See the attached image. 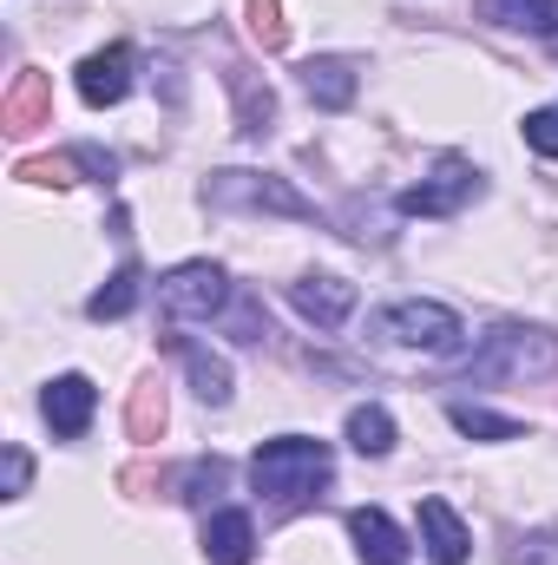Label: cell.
Returning <instances> with one entry per match:
<instances>
[{"label": "cell", "instance_id": "cell-17", "mask_svg": "<svg viewBox=\"0 0 558 565\" xmlns=\"http://www.w3.org/2000/svg\"><path fill=\"white\" fill-rule=\"evenodd\" d=\"M480 13L493 26H513V33H552L558 26V0H480Z\"/></svg>", "mask_w": 558, "mask_h": 565}, {"label": "cell", "instance_id": "cell-15", "mask_svg": "<svg viewBox=\"0 0 558 565\" xmlns=\"http://www.w3.org/2000/svg\"><path fill=\"white\" fill-rule=\"evenodd\" d=\"M250 553H257V526H250V513H237V507L211 513V526H204V559L211 565H250Z\"/></svg>", "mask_w": 558, "mask_h": 565}, {"label": "cell", "instance_id": "cell-23", "mask_svg": "<svg viewBox=\"0 0 558 565\" xmlns=\"http://www.w3.org/2000/svg\"><path fill=\"white\" fill-rule=\"evenodd\" d=\"M224 480H230V467H224V460H197V467H191V473L178 480V487H184L178 500H191V507H204L211 493H224Z\"/></svg>", "mask_w": 558, "mask_h": 565}, {"label": "cell", "instance_id": "cell-24", "mask_svg": "<svg viewBox=\"0 0 558 565\" xmlns=\"http://www.w3.org/2000/svg\"><path fill=\"white\" fill-rule=\"evenodd\" d=\"M73 171H79L73 151H66V158H20V178H26V184H73Z\"/></svg>", "mask_w": 558, "mask_h": 565}, {"label": "cell", "instance_id": "cell-26", "mask_svg": "<svg viewBox=\"0 0 558 565\" xmlns=\"http://www.w3.org/2000/svg\"><path fill=\"white\" fill-rule=\"evenodd\" d=\"M26 480H33V460H26L20 447H7V500H20V493H26Z\"/></svg>", "mask_w": 558, "mask_h": 565}, {"label": "cell", "instance_id": "cell-21", "mask_svg": "<svg viewBox=\"0 0 558 565\" xmlns=\"http://www.w3.org/2000/svg\"><path fill=\"white\" fill-rule=\"evenodd\" d=\"M447 422L460 427L466 440H519V422L513 415H493V408H473V402H453Z\"/></svg>", "mask_w": 558, "mask_h": 565}, {"label": "cell", "instance_id": "cell-10", "mask_svg": "<svg viewBox=\"0 0 558 565\" xmlns=\"http://www.w3.org/2000/svg\"><path fill=\"white\" fill-rule=\"evenodd\" d=\"M224 86H230V99H237V132H244V139H270V126H277V93H270L244 60L224 66Z\"/></svg>", "mask_w": 558, "mask_h": 565}, {"label": "cell", "instance_id": "cell-8", "mask_svg": "<svg viewBox=\"0 0 558 565\" xmlns=\"http://www.w3.org/2000/svg\"><path fill=\"white\" fill-rule=\"evenodd\" d=\"M53 119V79L46 73H20L13 86H7V99H0V132L7 139H26V132H40Z\"/></svg>", "mask_w": 558, "mask_h": 565}, {"label": "cell", "instance_id": "cell-22", "mask_svg": "<svg viewBox=\"0 0 558 565\" xmlns=\"http://www.w3.org/2000/svg\"><path fill=\"white\" fill-rule=\"evenodd\" d=\"M244 20H250V40H257L264 53H277L282 40H289V20H282V0H244Z\"/></svg>", "mask_w": 558, "mask_h": 565}, {"label": "cell", "instance_id": "cell-11", "mask_svg": "<svg viewBox=\"0 0 558 565\" xmlns=\"http://www.w3.org/2000/svg\"><path fill=\"white\" fill-rule=\"evenodd\" d=\"M46 422L60 440H79L86 427H93V408H99V388L86 382V375H60V382H46Z\"/></svg>", "mask_w": 558, "mask_h": 565}, {"label": "cell", "instance_id": "cell-18", "mask_svg": "<svg viewBox=\"0 0 558 565\" xmlns=\"http://www.w3.org/2000/svg\"><path fill=\"white\" fill-rule=\"evenodd\" d=\"M132 309H139V264L112 270L106 289H93V302H86V316H93V322H119V316H132Z\"/></svg>", "mask_w": 558, "mask_h": 565}, {"label": "cell", "instance_id": "cell-19", "mask_svg": "<svg viewBox=\"0 0 558 565\" xmlns=\"http://www.w3.org/2000/svg\"><path fill=\"white\" fill-rule=\"evenodd\" d=\"M348 447H355V454H368V460H382V454L395 447V415H388V408H375V402H368V408H355V415H348Z\"/></svg>", "mask_w": 558, "mask_h": 565}, {"label": "cell", "instance_id": "cell-5", "mask_svg": "<svg viewBox=\"0 0 558 565\" xmlns=\"http://www.w3.org/2000/svg\"><path fill=\"white\" fill-rule=\"evenodd\" d=\"M375 335L401 342V349H453L460 342V316L447 302H395V309L375 316Z\"/></svg>", "mask_w": 558, "mask_h": 565}, {"label": "cell", "instance_id": "cell-6", "mask_svg": "<svg viewBox=\"0 0 558 565\" xmlns=\"http://www.w3.org/2000/svg\"><path fill=\"white\" fill-rule=\"evenodd\" d=\"M486 184H480V171L466 164V158H440L433 164V178L415 184V191H401L395 204H401V217H453L460 204H473Z\"/></svg>", "mask_w": 558, "mask_h": 565}, {"label": "cell", "instance_id": "cell-3", "mask_svg": "<svg viewBox=\"0 0 558 565\" xmlns=\"http://www.w3.org/2000/svg\"><path fill=\"white\" fill-rule=\"evenodd\" d=\"M204 204L211 211H277V217H296V224L315 217V204L289 178H270V171H211L204 178Z\"/></svg>", "mask_w": 558, "mask_h": 565}, {"label": "cell", "instance_id": "cell-14", "mask_svg": "<svg viewBox=\"0 0 558 565\" xmlns=\"http://www.w3.org/2000/svg\"><path fill=\"white\" fill-rule=\"evenodd\" d=\"M420 546H427V559H433V565H460L466 553H473V540H466L460 513H453L440 493H427V500H420Z\"/></svg>", "mask_w": 558, "mask_h": 565}, {"label": "cell", "instance_id": "cell-16", "mask_svg": "<svg viewBox=\"0 0 558 565\" xmlns=\"http://www.w3.org/2000/svg\"><path fill=\"white\" fill-rule=\"evenodd\" d=\"M171 349H178V362L191 369V388H197V402L224 408V402H230V362H224V355H211V349H197V342H171Z\"/></svg>", "mask_w": 558, "mask_h": 565}, {"label": "cell", "instance_id": "cell-4", "mask_svg": "<svg viewBox=\"0 0 558 565\" xmlns=\"http://www.w3.org/2000/svg\"><path fill=\"white\" fill-rule=\"evenodd\" d=\"M224 302H230V277L217 264H178L158 282V309L178 316V322H211Z\"/></svg>", "mask_w": 558, "mask_h": 565}, {"label": "cell", "instance_id": "cell-1", "mask_svg": "<svg viewBox=\"0 0 558 565\" xmlns=\"http://www.w3.org/2000/svg\"><path fill=\"white\" fill-rule=\"evenodd\" d=\"M473 382H552L558 375V335L539 322H500L486 342L466 355Z\"/></svg>", "mask_w": 558, "mask_h": 565}, {"label": "cell", "instance_id": "cell-7", "mask_svg": "<svg viewBox=\"0 0 558 565\" xmlns=\"http://www.w3.org/2000/svg\"><path fill=\"white\" fill-rule=\"evenodd\" d=\"M355 86H362V66L348 53H315L302 60V93L322 106V113H348L355 106Z\"/></svg>", "mask_w": 558, "mask_h": 565}, {"label": "cell", "instance_id": "cell-13", "mask_svg": "<svg viewBox=\"0 0 558 565\" xmlns=\"http://www.w3.org/2000/svg\"><path fill=\"white\" fill-rule=\"evenodd\" d=\"M132 93V46H106L93 60H79V99L86 106H119Z\"/></svg>", "mask_w": 558, "mask_h": 565}, {"label": "cell", "instance_id": "cell-9", "mask_svg": "<svg viewBox=\"0 0 558 565\" xmlns=\"http://www.w3.org/2000/svg\"><path fill=\"white\" fill-rule=\"evenodd\" d=\"M289 302H296V316H309L315 329H342V322H348V309H355V282L322 270V277L289 282Z\"/></svg>", "mask_w": 558, "mask_h": 565}, {"label": "cell", "instance_id": "cell-20", "mask_svg": "<svg viewBox=\"0 0 558 565\" xmlns=\"http://www.w3.org/2000/svg\"><path fill=\"white\" fill-rule=\"evenodd\" d=\"M164 422H171L164 388H158V382H139V388H132V402H126V427H132V440H144V447H151V440L164 434Z\"/></svg>", "mask_w": 558, "mask_h": 565}, {"label": "cell", "instance_id": "cell-2", "mask_svg": "<svg viewBox=\"0 0 558 565\" xmlns=\"http://www.w3.org/2000/svg\"><path fill=\"white\" fill-rule=\"evenodd\" d=\"M329 473H335V454H329L322 440H309V434H282V440H264V447L250 454L257 493H270V500H282V507L322 493Z\"/></svg>", "mask_w": 558, "mask_h": 565}, {"label": "cell", "instance_id": "cell-12", "mask_svg": "<svg viewBox=\"0 0 558 565\" xmlns=\"http://www.w3.org/2000/svg\"><path fill=\"white\" fill-rule=\"evenodd\" d=\"M348 540H355L362 565H408V533L382 507H355L348 513Z\"/></svg>", "mask_w": 558, "mask_h": 565}, {"label": "cell", "instance_id": "cell-27", "mask_svg": "<svg viewBox=\"0 0 558 565\" xmlns=\"http://www.w3.org/2000/svg\"><path fill=\"white\" fill-rule=\"evenodd\" d=\"M73 164H79V171H93V178H112V171H119V164H112L106 151H93V145H73Z\"/></svg>", "mask_w": 558, "mask_h": 565}, {"label": "cell", "instance_id": "cell-25", "mask_svg": "<svg viewBox=\"0 0 558 565\" xmlns=\"http://www.w3.org/2000/svg\"><path fill=\"white\" fill-rule=\"evenodd\" d=\"M526 145L539 151V158H558V113H526Z\"/></svg>", "mask_w": 558, "mask_h": 565}]
</instances>
